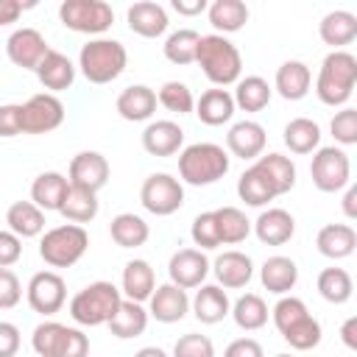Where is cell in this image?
<instances>
[{"mask_svg":"<svg viewBox=\"0 0 357 357\" xmlns=\"http://www.w3.org/2000/svg\"><path fill=\"white\" fill-rule=\"evenodd\" d=\"M271 318L284 343H290V349L296 351H310L324 337L321 321L307 310V304L298 296H279V301L271 310Z\"/></svg>","mask_w":357,"mask_h":357,"instance_id":"6da1fadb","label":"cell"},{"mask_svg":"<svg viewBox=\"0 0 357 357\" xmlns=\"http://www.w3.org/2000/svg\"><path fill=\"white\" fill-rule=\"evenodd\" d=\"M195 64L201 67V73L206 75L209 84H215L218 89L237 84L240 73H243V56L237 50L234 42H229L220 33H206L198 39V50H195Z\"/></svg>","mask_w":357,"mask_h":357,"instance_id":"7a4b0ae2","label":"cell"},{"mask_svg":"<svg viewBox=\"0 0 357 357\" xmlns=\"http://www.w3.org/2000/svg\"><path fill=\"white\" fill-rule=\"evenodd\" d=\"M357 84V56L349 50H332L324 56L318 78H315V95L324 106H346Z\"/></svg>","mask_w":357,"mask_h":357,"instance_id":"3957f363","label":"cell"},{"mask_svg":"<svg viewBox=\"0 0 357 357\" xmlns=\"http://www.w3.org/2000/svg\"><path fill=\"white\" fill-rule=\"evenodd\" d=\"M231 156L218 142H192L178 151V181L190 187L215 184L229 173Z\"/></svg>","mask_w":357,"mask_h":357,"instance_id":"277c9868","label":"cell"},{"mask_svg":"<svg viewBox=\"0 0 357 357\" xmlns=\"http://www.w3.org/2000/svg\"><path fill=\"white\" fill-rule=\"evenodd\" d=\"M128 67V53L126 45L109 36H95L89 39L81 53H78V70L89 84H112L117 81Z\"/></svg>","mask_w":357,"mask_h":357,"instance_id":"5b68a950","label":"cell"},{"mask_svg":"<svg viewBox=\"0 0 357 357\" xmlns=\"http://www.w3.org/2000/svg\"><path fill=\"white\" fill-rule=\"evenodd\" d=\"M120 301H123L120 287L100 279V282H92V284L81 287L70 298V318L78 326H103V324L112 321Z\"/></svg>","mask_w":357,"mask_h":357,"instance_id":"8992f818","label":"cell"},{"mask_svg":"<svg viewBox=\"0 0 357 357\" xmlns=\"http://www.w3.org/2000/svg\"><path fill=\"white\" fill-rule=\"evenodd\" d=\"M89 248V234L84 226L61 223L42 234L39 240V257L50 268H73Z\"/></svg>","mask_w":357,"mask_h":357,"instance_id":"52a82bcc","label":"cell"},{"mask_svg":"<svg viewBox=\"0 0 357 357\" xmlns=\"http://www.w3.org/2000/svg\"><path fill=\"white\" fill-rule=\"evenodd\" d=\"M31 346L36 357H89V337L78 326L59 321H42L31 335Z\"/></svg>","mask_w":357,"mask_h":357,"instance_id":"ba28073f","label":"cell"},{"mask_svg":"<svg viewBox=\"0 0 357 357\" xmlns=\"http://www.w3.org/2000/svg\"><path fill=\"white\" fill-rule=\"evenodd\" d=\"M59 20L64 28H70L75 33L100 36L112 28L114 11L103 0H64L59 6Z\"/></svg>","mask_w":357,"mask_h":357,"instance_id":"9c48e42d","label":"cell"},{"mask_svg":"<svg viewBox=\"0 0 357 357\" xmlns=\"http://www.w3.org/2000/svg\"><path fill=\"white\" fill-rule=\"evenodd\" d=\"M310 176L312 184L321 192H340L351 184V162L349 153L337 145H326L318 148L312 153V165H310Z\"/></svg>","mask_w":357,"mask_h":357,"instance_id":"30bf717a","label":"cell"},{"mask_svg":"<svg viewBox=\"0 0 357 357\" xmlns=\"http://www.w3.org/2000/svg\"><path fill=\"white\" fill-rule=\"evenodd\" d=\"M139 204L151 215L167 218L184 206V184L170 173H151L139 187Z\"/></svg>","mask_w":357,"mask_h":357,"instance_id":"8fae6325","label":"cell"},{"mask_svg":"<svg viewBox=\"0 0 357 357\" xmlns=\"http://www.w3.org/2000/svg\"><path fill=\"white\" fill-rule=\"evenodd\" d=\"M25 298H28V307L33 312L50 318L67 301V282L56 271H39L31 276V282L25 287Z\"/></svg>","mask_w":357,"mask_h":357,"instance_id":"7c38bea8","label":"cell"},{"mask_svg":"<svg viewBox=\"0 0 357 357\" xmlns=\"http://www.w3.org/2000/svg\"><path fill=\"white\" fill-rule=\"evenodd\" d=\"M64 123V103L50 95L39 92L22 103V134H50Z\"/></svg>","mask_w":357,"mask_h":357,"instance_id":"4fadbf2b","label":"cell"},{"mask_svg":"<svg viewBox=\"0 0 357 357\" xmlns=\"http://www.w3.org/2000/svg\"><path fill=\"white\" fill-rule=\"evenodd\" d=\"M109 159L100 153V151H78L73 159H70V173H67V181L70 187L75 190H84V192H92L98 195L106 181H109Z\"/></svg>","mask_w":357,"mask_h":357,"instance_id":"5bb4252c","label":"cell"},{"mask_svg":"<svg viewBox=\"0 0 357 357\" xmlns=\"http://www.w3.org/2000/svg\"><path fill=\"white\" fill-rule=\"evenodd\" d=\"M50 53L47 39L36 31V28H17L11 31V36L6 39V56L14 67L22 70H36L39 61Z\"/></svg>","mask_w":357,"mask_h":357,"instance_id":"9a60e30c","label":"cell"},{"mask_svg":"<svg viewBox=\"0 0 357 357\" xmlns=\"http://www.w3.org/2000/svg\"><path fill=\"white\" fill-rule=\"evenodd\" d=\"M209 259L204 251L198 248H178L170 262H167V276L176 287L181 290H190V287H201L204 279L209 276Z\"/></svg>","mask_w":357,"mask_h":357,"instance_id":"2e32d148","label":"cell"},{"mask_svg":"<svg viewBox=\"0 0 357 357\" xmlns=\"http://www.w3.org/2000/svg\"><path fill=\"white\" fill-rule=\"evenodd\" d=\"M190 312V296L187 290L176 287L173 282L156 284V290L148 298V315L159 324H178Z\"/></svg>","mask_w":357,"mask_h":357,"instance_id":"e0dca14e","label":"cell"},{"mask_svg":"<svg viewBox=\"0 0 357 357\" xmlns=\"http://www.w3.org/2000/svg\"><path fill=\"white\" fill-rule=\"evenodd\" d=\"M209 271L215 273V279H218V284H220L223 290H240V287H245V284L251 282V276H254V262H251L248 254L231 248V251L218 254L215 262L209 265Z\"/></svg>","mask_w":357,"mask_h":357,"instance_id":"ac0fdd59","label":"cell"},{"mask_svg":"<svg viewBox=\"0 0 357 357\" xmlns=\"http://www.w3.org/2000/svg\"><path fill=\"white\" fill-rule=\"evenodd\" d=\"M142 148L151 156H176L184 148V128L173 120H151L142 131Z\"/></svg>","mask_w":357,"mask_h":357,"instance_id":"d6986e66","label":"cell"},{"mask_svg":"<svg viewBox=\"0 0 357 357\" xmlns=\"http://www.w3.org/2000/svg\"><path fill=\"white\" fill-rule=\"evenodd\" d=\"M251 229L262 245H284L296 234V218L282 206H268L259 212Z\"/></svg>","mask_w":357,"mask_h":357,"instance_id":"ffe728a7","label":"cell"},{"mask_svg":"<svg viewBox=\"0 0 357 357\" xmlns=\"http://www.w3.org/2000/svg\"><path fill=\"white\" fill-rule=\"evenodd\" d=\"M265 142H268V134L257 120H240L226 134V153H231L243 162L257 159V156H262Z\"/></svg>","mask_w":357,"mask_h":357,"instance_id":"44dd1931","label":"cell"},{"mask_svg":"<svg viewBox=\"0 0 357 357\" xmlns=\"http://www.w3.org/2000/svg\"><path fill=\"white\" fill-rule=\"evenodd\" d=\"M126 22H128V28H131L137 36H142V39H156V36H162V33L167 31V25H170L165 6L151 3V0H139V3L128 6Z\"/></svg>","mask_w":357,"mask_h":357,"instance_id":"7402d4cb","label":"cell"},{"mask_svg":"<svg viewBox=\"0 0 357 357\" xmlns=\"http://www.w3.org/2000/svg\"><path fill=\"white\" fill-rule=\"evenodd\" d=\"M114 109L128 123H145L156 112V92L151 86H145V84H131L117 95Z\"/></svg>","mask_w":357,"mask_h":357,"instance_id":"603a6c76","label":"cell"},{"mask_svg":"<svg viewBox=\"0 0 357 357\" xmlns=\"http://www.w3.org/2000/svg\"><path fill=\"white\" fill-rule=\"evenodd\" d=\"M315 248L326 259H346L357 248V231L349 223H326L315 234Z\"/></svg>","mask_w":357,"mask_h":357,"instance_id":"cb8c5ba5","label":"cell"},{"mask_svg":"<svg viewBox=\"0 0 357 357\" xmlns=\"http://www.w3.org/2000/svg\"><path fill=\"white\" fill-rule=\"evenodd\" d=\"M259 282H262V287H265L268 293H273V296H287V293L296 287V282H298V265H296L290 257H284V254H273V257H268V259L262 262V268H259Z\"/></svg>","mask_w":357,"mask_h":357,"instance_id":"d4e9b609","label":"cell"},{"mask_svg":"<svg viewBox=\"0 0 357 357\" xmlns=\"http://www.w3.org/2000/svg\"><path fill=\"white\" fill-rule=\"evenodd\" d=\"M153 290H156V273H153L151 262L148 259H128L123 268V279H120L123 298L145 304Z\"/></svg>","mask_w":357,"mask_h":357,"instance_id":"484cf974","label":"cell"},{"mask_svg":"<svg viewBox=\"0 0 357 357\" xmlns=\"http://www.w3.org/2000/svg\"><path fill=\"white\" fill-rule=\"evenodd\" d=\"M190 310L201 324L212 326V324H220L229 315L231 301H229V296L220 284H201L195 290V298L190 301Z\"/></svg>","mask_w":357,"mask_h":357,"instance_id":"4316f807","label":"cell"},{"mask_svg":"<svg viewBox=\"0 0 357 357\" xmlns=\"http://www.w3.org/2000/svg\"><path fill=\"white\" fill-rule=\"evenodd\" d=\"M318 36L332 50H343L346 45H351L357 39V17L351 11H343V8L329 11L318 22Z\"/></svg>","mask_w":357,"mask_h":357,"instance_id":"83f0119b","label":"cell"},{"mask_svg":"<svg viewBox=\"0 0 357 357\" xmlns=\"http://www.w3.org/2000/svg\"><path fill=\"white\" fill-rule=\"evenodd\" d=\"M33 73H36L39 84H42L50 95L70 89L73 81H75V64H73L64 53H59V50H50V53L39 61V67H36Z\"/></svg>","mask_w":357,"mask_h":357,"instance_id":"f1b7e54d","label":"cell"},{"mask_svg":"<svg viewBox=\"0 0 357 357\" xmlns=\"http://www.w3.org/2000/svg\"><path fill=\"white\" fill-rule=\"evenodd\" d=\"M310 86H312V73H310V67H307L304 61H298V59H290V61H284V64L276 70L271 89H276L284 100H301V98H307Z\"/></svg>","mask_w":357,"mask_h":357,"instance_id":"f546056e","label":"cell"},{"mask_svg":"<svg viewBox=\"0 0 357 357\" xmlns=\"http://www.w3.org/2000/svg\"><path fill=\"white\" fill-rule=\"evenodd\" d=\"M67 190H70L67 176H61L59 170H45L31 184V201L42 212H59L67 198Z\"/></svg>","mask_w":357,"mask_h":357,"instance_id":"4dcf8cb0","label":"cell"},{"mask_svg":"<svg viewBox=\"0 0 357 357\" xmlns=\"http://www.w3.org/2000/svg\"><path fill=\"white\" fill-rule=\"evenodd\" d=\"M192 112L198 114V120H201L204 126H223V123H229V120L234 117L237 106H234V98H231L229 89L212 86V89H206V92L195 100V109H192Z\"/></svg>","mask_w":357,"mask_h":357,"instance_id":"1f68e13d","label":"cell"},{"mask_svg":"<svg viewBox=\"0 0 357 357\" xmlns=\"http://www.w3.org/2000/svg\"><path fill=\"white\" fill-rule=\"evenodd\" d=\"M6 223H8V231H14L20 240L39 237L45 231V212L33 201H14L6 209Z\"/></svg>","mask_w":357,"mask_h":357,"instance_id":"d6a6232c","label":"cell"},{"mask_svg":"<svg viewBox=\"0 0 357 357\" xmlns=\"http://www.w3.org/2000/svg\"><path fill=\"white\" fill-rule=\"evenodd\" d=\"M148 318H151V315H148V310H145L139 301H128V298H123L120 307H117V312L112 315V321H109L106 326L112 329L114 337H120V340H131V337H139V335L145 332Z\"/></svg>","mask_w":357,"mask_h":357,"instance_id":"836d02e7","label":"cell"},{"mask_svg":"<svg viewBox=\"0 0 357 357\" xmlns=\"http://www.w3.org/2000/svg\"><path fill=\"white\" fill-rule=\"evenodd\" d=\"M209 25L215 28V33L226 36V33H237L245 22H248V6L243 0H215L206 8Z\"/></svg>","mask_w":357,"mask_h":357,"instance_id":"e575fe53","label":"cell"},{"mask_svg":"<svg viewBox=\"0 0 357 357\" xmlns=\"http://www.w3.org/2000/svg\"><path fill=\"white\" fill-rule=\"evenodd\" d=\"M254 165L265 173V178H268L271 187L276 190V195H284V192H290V190L296 187V165H293L290 156H282V153L271 151V153L257 156Z\"/></svg>","mask_w":357,"mask_h":357,"instance_id":"d590c367","label":"cell"},{"mask_svg":"<svg viewBox=\"0 0 357 357\" xmlns=\"http://www.w3.org/2000/svg\"><path fill=\"white\" fill-rule=\"evenodd\" d=\"M109 234L120 248H139L148 243L151 237V226L145 223V218L134 215V212H120L112 218L109 223Z\"/></svg>","mask_w":357,"mask_h":357,"instance_id":"8d00e7d4","label":"cell"},{"mask_svg":"<svg viewBox=\"0 0 357 357\" xmlns=\"http://www.w3.org/2000/svg\"><path fill=\"white\" fill-rule=\"evenodd\" d=\"M282 139H284V145H287L293 153H298V156L315 153V151L321 148V126H318L315 120H310V117H293V120L284 126Z\"/></svg>","mask_w":357,"mask_h":357,"instance_id":"74e56055","label":"cell"},{"mask_svg":"<svg viewBox=\"0 0 357 357\" xmlns=\"http://www.w3.org/2000/svg\"><path fill=\"white\" fill-rule=\"evenodd\" d=\"M237 195H240V201H245V206H257V209H262L273 198H279L276 190L271 187V181L265 178V173L257 165L243 170V176L237 178Z\"/></svg>","mask_w":357,"mask_h":357,"instance_id":"f35d334b","label":"cell"},{"mask_svg":"<svg viewBox=\"0 0 357 357\" xmlns=\"http://www.w3.org/2000/svg\"><path fill=\"white\" fill-rule=\"evenodd\" d=\"M271 84L262 78V75H245L234 84V106L243 109V112H262L268 103H271Z\"/></svg>","mask_w":357,"mask_h":357,"instance_id":"ab89813d","label":"cell"},{"mask_svg":"<svg viewBox=\"0 0 357 357\" xmlns=\"http://www.w3.org/2000/svg\"><path fill=\"white\" fill-rule=\"evenodd\" d=\"M229 315L234 318V324H237L243 332H257V329H262V326L268 324L271 310H268V304H265L262 296L245 293V296H240V298L231 304Z\"/></svg>","mask_w":357,"mask_h":357,"instance_id":"60d3db41","label":"cell"},{"mask_svg":"<svg viewBox=\"0 0 357 357\" xmlns=\"http://www.w3.org/2000/svg\"><path fill=\"white\" fill-rule=\"evenodd\" d=\"M212 212H215V226H218L220 245H237L251 234V220L245 218L243 209L220 206V209H212Z\"/></svg>","mask_w":357,"mask_h":357,"instance_id":"b9f144b4","label":"cell"},{"mask_svg":"<svg viewBox=\"0 0 357 357\" xmlns=\"http://www.w3.org/2000/svg\"><path fill=\"white\" fill-rule=\"evenodd\" d=\"M100 212V204H98V195L92 192H84V190H75L70 187L67 190V198L59 209V215L67 220V223H75V226H84L89 220H95Z\"/></svg>","mask_w":357,"mask_h":357,"instance_id":"7bdbcfd3","label":"cell"},{"mask_svg":"<svg viewBox=\"0 0 357 357\" xmlns=\"http://www.w3.org/2000/svg\"><path fill=\"white\" fill-rule=\"evenodd\" d=\"M318 293H321V298L324 301H329V304H346L349 298H351V293H354V282H351V276H349V271L346 268H324L321 273H318Z\"/></svg>","mask_w":357,"mask_h":357,"instance_id":"ee69618b","label":"cell"},{"mask_svg":"<svg viewBox=\"0 0 357 357\" xmlns=\"http://www.w3.org/2000/svg\"><path fill=\"white\" fill-rule=\"evenodd\" d=\"M198 39H201L198 31H192V28H178V31H173V33L165 39L162 53H165V59H167L170 64H178V67L192 64V61H195V50H198Z\"/></svg>","mask_w":357,"mask_h":357,"instance_id":"f6af8a7d","label":"cell"},{"mask_svg":"<svg viewBox=\"0 0 357 357\" xmlns=\"http://www.w3.org/2000/svg\"><path fill=\"white\" fill-rule=\"evenodd\" d=\"M156 103H162L167 112L173 114H190L195 109V98H192V89L181 81H165L156 92Z\"/></svg>","mask_w":357,"mask_h":357,"instance_id":"bcb514c9","label":"cell"},{"mask_svg":"<svg viewBox=\"0 0 357 357\" xmlns=\"http://www.w3.org/2000/svg\"><path fill=\"white\" fill-rule=\"evenodd\" d=\"M190 237L192 243L198 245V251H212L220 245V237H218V226H215V212H201L195 215L192 226H190Z\"/></svg>","mask_w":357,"mask_h":357,"instance_id":"7dc6e473","label":"cell"},{"mask_svg":"<svg viewBox=\"0 0 357 357\" xmlns=\"http://www.w3.org/2000/svg\"><path fill=\"white\" fill-rule=\"evenodd\" d=\"M329 131L337 145H357V109L343 106L340 112H335V117L329 120Z\"/></svg>","mask_w":357,"mask_h":357,"instance_id":"c3c4849f","label":"cell"},{"mask_svg":"<svg viewBox=\"0 0 357 357\" xmlns=\"http://www.w3.org/2000/svg\"><path fill=\"white\" fill-rule=\"evenodd\" d=\"M170 357H215V343L206 335L187 332L173 343V354Z\"/></svg>","mask_w":357,"mask_h":357,"instance_id":"681fc988","label":"cell"},{"mask_svg":"<svg viewBox=\"0 0 357 357\" xmlns=\"http://www.w3.org/2000/svg\"><path fill=\"white\" fill-rule=\"evenodd\" d=\"M22 301V284L11 268H0V310H14Z\"/></svg>","mask_w":357,"mask_h":357,"instance_id":"f907efd6","label":"cell"},{"mask_svg":"<svg viewBox=\"0 0 357 357\" xmlns=\"http://www.w3.org/2000/svg\"><path fill=\"white\" fill-rule=\"evenodd\" d=\"M22 134V103H3L0 106V137Z\"/></svg>","mask_w":357,"mask_h":357,"instance_id":"816d5d0a","label":"cell"},{"mask_svg":"<svg viewBox=\"0 0 357 357\" xmlns=\"http://www.w3.org/2000/svg\"><path fill=\"white\" fill-rule=\"evenodd\" d=\"M22 257V240L8 231V229H0V268H11L14 262H20Z\"/></svg>","mask_w":357,"mask_h":357,"instance_id":"f5cc1de1","label":"cell"},{"mask_svg":"<svg viewBox=\"0 0 357 357\" xmlns=\"http://www.w3.org/2000/svg\"><path fill=\"white\" fill-rule=\"evenodd\" d=\"M20 329L11 321H0V357H17L20 354Z\"/></svg>","mask_w":357,"mask_h":357,"instance_id":"db71d44e","label":"cell"},{"mask_svg":"<svg viewBox=\"0 0 357 357\" xmlns=\"http://www.w3.org/2000/svg\"><path fill=\"white\" fill-rule=\"evenodd\" d=\"M223 357H265L259 340L254 337H237L223 349Z\"/></svg>","mask_w":357,"mask_h":357,"instance_id":"11a10c76","label":"cell"},{"mask_svg":"<svg viewBox=\"0 0 357 357\" xmlns=\"http://www.w3.org/2000/svg\"><path fill=\"white\" fill-rule=\"evenodd\" d=\"M170 8L176 14H181V17H198V14H204L209 8V3L206 0H173Z\"/></svg>","mask_w":357,"mask_h":357,"instance_id":"9f6ffc18","label":"cell"},{"mask_svg":"<svg viewBox=\"0 0 357 357\" xmlns=\"http://www.w3.org/2000/svg\"><path fill=\"white\" fill-rule=\"evenodd\" d=\"M31 6H33V3H31ZM25 8H28V6H22L20 0H0V28L17 22Z\"/></svg>","mask_w":357,"mask_h":357,"instance_id":"6f0895ef","label":"cell"},{"mask_svg":"<svg viewBox=\"0 0 357 357\" xmlns=\"http://www.w3.org/2000/svg\"><path fill=\"white\" fill-rule=\"evenodd\" d=\"M340 340L349 351H357V315H349L340 326Z\"/></svg>","mask_w":357,"mask_h":357,"instance_id":"680465c9","label":"cell"},{"mask_svg":"<svg viewBox=\"0 0 357 357\" xmlns=\"http://www.w3.org/2000/svg\"><path fill=\"white\" fill-rule=\"evenodd\" d=\"M340 206H343V215H346L349 220H357V187H354V184L346 187Z\"/></svg>","mask_w":357,"mask_h":357,"instance_id":"91938a15","label":"cell"},{"mask_svg":"<svg viewBox=\"0 0 357 357\" xmlns=\"http://www.w3.org/2000/svg\"><path fill=\"white\" fill-rule=\"evenodd\" d=\"M134 357H170V354L159 346H142L139 351H134Z\"/></svg>","mask_w":357,"mask_h":357,"instance_id":"94428289","label":"cell"},{"mask_svg":"<svg viewBox=\"0 0 357 357\" xmlns=\"http://www.w3.org/2000/svg\"><path fill=\"white\" fill-rule=\"evenodd\" d=\"M276 357H293V354H276Z\"/></svg>","mask_w":357,"mask_h":357,"instance_id":"6125c7cd","label":"cell"}]
</instances>
